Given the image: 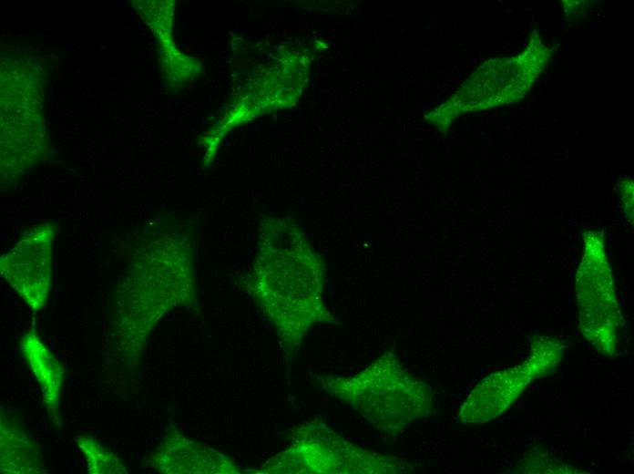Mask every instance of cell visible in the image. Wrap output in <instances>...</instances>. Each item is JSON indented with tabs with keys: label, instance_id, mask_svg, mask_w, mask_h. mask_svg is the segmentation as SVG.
Here are the masks:
<instances>
[{
	"label": "cell",
	"instance_id": "obj_11",
	"mask_svg": "<svg viewBox=\"0 0 634 474\" xmlns=\"http://www.w3.org/2000/svg\"><path fill=\"white\" fill-rule=\"evenodd\" d=\"M1 473H46L40 447L11 414L1 412Z\"/></svg>",
	"mask_w": 634,
	"mask_h": 474
},
{
	"label": "cell",
	"instance_id": "obj_8",
	"mask_svg": "<svg viewBox=\"0 0 634 474\" xmlns=\"http://www.w3.org/2000/svg\"><path fill=\"white\" fill-rule=\"evenodd\" d=\"M56 235L55 223L37 224L0 259L2 277L35 313L45 307L49 296Z\"/></svg>",
	"mask_w": 634,
	"mask_h": 474
},
{
	"label": "cell",
	"instance_id": "obj_6",
	"mask_svg": "<svg viewBox=\"0 0 634 474\" xmlns=\"http://www.w3.org/2000/svg\"><path fill=\"white\" fill-rule=\"evenodd\" d=\"M585 252L576 276L579 326L584 337L601 354L618 353L621 314L610 268L599 233L584 237Z\"/></svg>",
	"mask_w": 634,
	"mask_h": 474
},
{
	"label": "cell",
	"instance_id": "obj_5",
	"mask_svg": "<svg viewBox=\"0 0 634 474\" xmlns=\"http://www.w3.org/2000/svg\"><path fill=\"white\" fill-rule=\"evenodd\" d=\"M290 447L267 461L261 473H408L411 465L395 456L368 450L346 440L322 420L302 424Z\"/></svg>",
	"mask_w": 634,
	"mask_h": 474
},
{
	"label": "cell",
	"instance_id": "obj_10",
	"mask_svg": "<svg viewBox=\"0 0 634 474\" xmlns=\"http://www.w3.org/2000/svg\"><path fill=\"white\" fill-rule=\"evenodd\" d=\"M20 350L36 379L42 393L43 405L60 427L59 405L65 381V368L31 327L20 339Z\"/></svg>",
	"mask_w": 634,
	"mask_h": 474
},
{
	"label": "cell",
	"instance_id": "obj_9",
	"mask_svg": "<svg viewBox=\"0 0 634 474\" xmlns=\"http://www.w3.org/2000/svg\"><path fill=\"white\" fill-rule=\"evenodd\" d=\"M149 463L161 473H240L219 451L195 442L170 427Z\"/></svg>",
	"mask_w": 634,
	"mask_h": 474
},
{
	"label": "cell",
	"instance_id": "obj_4",
	"mask_svg": "<svg viewBox=\"0 0 634 474\" xmlns=\"http://www.w3.org/2000/svg\"><path fill=\"white\" fill-rule=\"evenodd\" d=\"M552 56L534 30L518 55L484 62L445 102L426 116V120L445 133L461 114L516 102L526 96Z\"/></svg>",
	"mask_w": 634,
	"mask_h": 474
},
{
	"label": "cell",
	"instance_id": "obj_2",
	"mask_svg": "<svg viewBox=\"0 0 634 474\" xmlns=\"http://www.w3.org/2000/svg\"><path fill=\"white\" fill-rule=\"evenodd\" d=\"M294 230L281 262L271 273H257L251 288L276 326L287 362L313 325L336 322L322 301V261Z\"/></svg>",
	"mask_w": 634,
	"mask_h": 474
},
{
	"label": "cell",
	"instance_id": "obj_7",
	"mask_svg": "<svg viewBox=\"0 0 634 474\" xmlns=\"http://www.w3.org/2000/svg\"><path fill=\"white\" fill-rule=\"evenodd\" d=\"M563 345L556 338L538 336L531 343L527 360L514 367L490 374L471 391L458 417L464 424H480L506 410L526 387L551 372L560 362Z\"/></svg>",
	"mask_w": 634,
	"mask_h": 474
},
{
	"label": "cell",
	"instance_id": "obj_12",
	"mask_svg": "<svg viewBox=\"0 0 634 474\" xmlns=\"http://www.w3.org/2000/svg\"><path fill=\"white\" fill-rule=\"evenodd\" d=\"M76 443L90 474H128V467L111 449L89 435H78Z\"/></svg>",
	"mask_w": 634,
	"mask_h": 474
},
{
	"label": "cell",
	"instance_id": "obj_3",
	"mask_svg": "<svg viewBox=\"0 0 634 474\" xmlns=\"http://www.w3.org/2000/svg\"><path fill=\"white\" fill-rule=\"evenodd\" d=\"M193 295L187 263L158 266L136 261L115 291L113 340L120 356L136 361L158 321Z\"/></svg>",
	"mask_w": 634,
	"mask_h": 474
},
{
	"label": "cell",
	"instance_id": "obj_13",
	"mask_svg": "<svg viewBox=\"0 0 634 474\" xmlns=\"http://www.w3.org/2000/svg\"><path fill=\"white\" fill-rule=\"evenodd\" d=\"M622 200L625 203L626 209L630 210L632 212L633 208V182L628 179L622 180L620 185Z\"/></svg>",
	"mask_w": 634,
	"mask_h": 474
},
{
	"label": "cell",
	"instance_id": "obj_1",
	"mask_svg": "<svg viewBox=\"0 0 634 474\" xmlns=\"http://www.w3.org/2000/svg\"><path fill=\"white\" fill-rule=\"evenodd\" d=\"M329 395L343 401L383 434H402L434 412L431 387L414 376L395 354L383 353L352 376H312Z\"/></svg>",
	"mask_w": 634,
	"mask_h": 474
}]
</instances>
